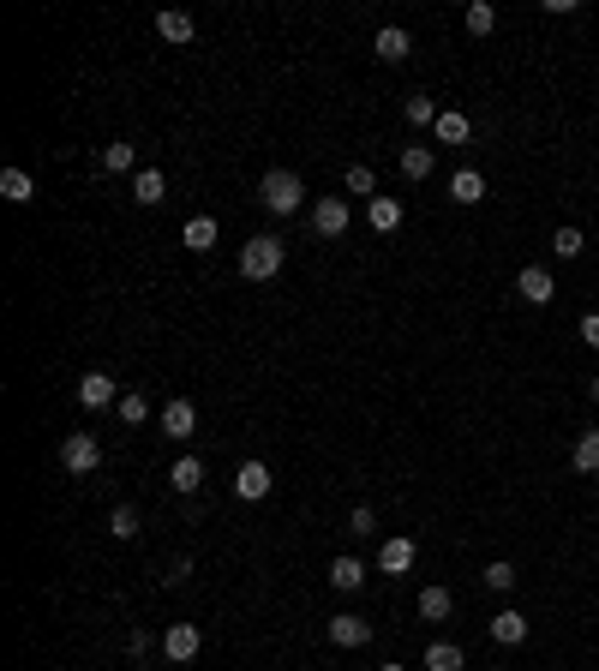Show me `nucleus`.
Listing matches in <instances>:
<instances>
[{
	"instance_id": "f257e3e1",
	"label": "nucleus",
	"mask_w": 599,
	"mask_h": 671,
	"mask_svg": "<svg viewBox=\"0 0 599 671\" xmlns=\"http://www.w3.org/2000/svg\"><path fill=\"white\" fill-rule=\"evenodd\" d=\"M258 198H264V210H276V216H294V210L306 204V186H300V174H288V168H270V174H264V186H258Z\"/></svg>"
},
{
	"instance_id": "f03ea898",
	"label": "nucleus",
	"mask_w": 599,
	"mask_h": 671,
	"mask_svg": "<svg viewBox=\"0 0 599 671\" xmlns=\"http://www.w3.org/2000/svg\"><path fill=\"white\" fill-rule=\"evenodd\" d=\"M282 258H288V252H282V240H276V234H258V240H246L240 270H246L252 282H270V276L282 270Z\"/></svg>"
},
{
	"instance_id": "7ed1b4c3",
	"label": "nucleus",
	"mask_w": 599,
	"mask_h": 671,
	"mask_svg": "<svg viewBox=\"0 0 599 671\" xmlns=\"http://www.w3.org/2000/svg\"><path fill=\"white\" fill-rule=\"evenodd\" d=\"M60 468H66V474H96V468H102V444H96L90 432H72V438L60 444Z\"/></svg>"
},
{
	"instance_id": "20e7f679",
	"label": "nucleus",
	"mask_w": 599,
	"mask_h": 671,
	"mask_svg": "<svg viewBox=\"0 0 599 671\" xmlns=\"http://www.w3.org/2000/svg\"><path fill=\"white\" fill-rule=\"evenodd\" d=\"M324 636H330L336 648H366V642H372V624H366L360 612H336V618L324 624Z\"/></svg>"
},
{
	"instance_id": "39448f33",
	"label": "nucleus",
	"mask_w": 599,
	"mask_h": 671,
	"mask_svg": "<svg viewBox=\"0 0 599 671\" xmlns=\"http://www.w3.org/2000/svg\"><path fill=\"white\" fill-rule=\"evenodd\" d=\"M198 648H204V636H198V624H168V630H162V654H168L174 666H186V660H198Z\"/></svg>"
},
{
	"instance_id": "423d86ee",
	"label": "nucleus",
	"mask_w": 599,
	"mask_h": 671,
	"mask_svg": "<svg viewBox=\"0 0 599 671\" xmlns=\"http://www.w3.org/2000/svg\"><path fill=\"white\" fill-rule=\"evenodd\" d=\"M516 294H522L528 306H552V294H558V282H552V270H540V264H528V270H516Z\"/></svg>"
},
{
	"instance_id": "0eeeda50",
	"label": "nucleus",
	"mask_w": 599,
	"mask_h": 671,
	"mask_svg": "<svg viewBox=\"0 0 599 671\" xmlns=\"http://www.w3.org/2000/svg\"><path fill=\"white\" fill-rule=\"evenodd\" d=\"M414 564H420V546H414V540H402V534H396V540H384V546H378V570H384V576H408Z\"/></svg>"
},
{
	"instance_id": "6e6552de",
	"label": "nucleus",
	"mask_w": 599,
	"mask_h": 671,
	"mask_svg": "<svg viewBox=\"0 0 599 671\" xmlns=\"http://www.w3.org/2000/svg\"><path fill=\"white\" fill-rule=\"evenodd\" d=\"M372 54H378V60H390V66H396V60H408V54H414V36H408V30H402V24H384V30H378V36H372Z\"/></svg>"
},
{
	"instance_id": "1a4fd4ad",
	"label": "nucleus",
	"mask_w": 599,
	"mask_h": 671,
	"mask_svg": "<svg viewBox=\"0 0 599 671\" xmlns=\"http://www.w3.org/2000/svg\"><path fill=\"white\" fill-rule=\"evenodd\" d=\"M312 228H318L324 240L348 234V204H342V198H318V204H312Z\"/></svg>"
},
{
	"instance_id": "9d476101",
	"label": "nucleus",
	"mask_w": 599,
	"mask_h": 671,
	"mask_svg": "<svg viewBox=\"0 0 599 671\" xmlns=\"http://www.w3.org/2000/svg\"><path fill=\"white\" fill-rule=\"evenodd\" d=\"M78 402H84V408H114L120 390H114L108 372H84V378H78Z\"/></svg>"
},
{
	"instance_id": "9b49d317",
	"label": "nucleus",
	"mask_w": 599,
	"mask_h": 671,
	"mask_svg": "<svg viewBox=\"0 0 599 671\" xmlns=\"http://www.w3.org/2000/svg\"><path fill=\"white\" fill-rule=\"evenodd\" d=\"M270 486H276V480H270V468H264V462H240V474H234V492H240L246 504L270 498Z\"/></svg>"
},
{
	"instance_id": "f8f14e48",
	"label": "nucleus",
	"mask_w": 599,
	"mask_h": 671,
	"mask_svg": "<svg viewBox=\"0 0 599 671\" xmlns=\"http://www.w3.org/2000/svg\"><path fill=\"white\" fill-rule=\"evenodd\" d=\"M366 222H372L378 234H396V228H402V198H390V192H378V198L366 204Z\"/></svg>"
},
{
	"instance_id": "ddd939ff",
	"label": "nucleus",
	"mask_w": 599,
	"mask_h": 671,
	"mask_svg": "<svg viewBox=\"0 0 599 671\" xmlns=\"http://www.w3.org/2000/svg\"><path fill=\"white\" fill-rule=\"evenodd\" d=\"M192 426H198V408H192V402H168V408H162V432H168L174 444H186Z\"/></svg>"
},
{
	"instance_id": "4468645a",
	"label": "nucleus",
	"mask_w": 599,
	"mask_h": 671,
	"mask_svg": "<svg viewBox=\"0 0 599 671\" xmlns=\"http://www.w3.org/2000/svg\"><path fill=\"white\" fill-rule=\"evenodd\" d=\"M366 576H372V570H366L360 558H336V564H330V588H336V594H360Z\"/></svg>"
},
{
	"instance_id": "2eb2a0df",
	"label": "nucleus",
	"mask_w": 599,
	"mask_h": 671,
	"mask_svg": "<svg viewBox=\"0 0 599 671\" xmlns=\"http://www.w3.org/2000/svg\"><path fill=\"white\" fill-rule=\"evenodd\" d=\"M492 642H498V648H522V642H528V618H522L516 606L498 612V618H492Z\"/></svg>"
},
{
	"instance_id": "dca6fc26",
	"label": "nucleus",
	"mask_w": 599,
	"mask_h": 671,
	"mask_svg": "<svg viewBox=\"0 0 599 671\" xmlns=\"http://www.w3.org/2000/svg\"><path fill=\"white\" fill-rule=\"evenodd\" d=\"M450 198H456V204H480V198H486V174H480V168L450 174Z\"/></svg>"
},
{
	"instance_id": "f3484780",
	"label": "nucleus",
	"mask_w": 599,
	"mask_h": 671,
	"mask_svg": "<svg viewBox=\"0 0 599 671\" xmlns=\"http://www.w3.org/2000/svg\"><path fill=\"white\" fill-rule=\"evenodd\" d=\"M0 198H6V204H30V198H36V180H30L24 168H6V174H0Z\"/></svg>"
},
{
	"instance_id": "a211bd4d",
	"label": "nucleus",
	"mask_w": 599,
	"mask_h": 671,
	"mask_svg": "<svg viewBox=\"0 0 599 671\" xmlns=\"http://www.w3.org/2000/svg\"><path fill=\"white\" fill-rule=\"evenodd\" d=\"M450 612H456L450 588H420V618H426V624H444Z\"/></svg>"
},
{
	"instance_id": "6ab92c4d",
	"label": "nucleus",
	"mask_w": 599,
	"mask_h": 671,
	"mask_svg": "<svg viewBox=\"0 0 599 671\" xmlns=\"http://www.w3.org/2000/svg\"><path fill=\"white\" fill-rule=\"evenodd\" d=\"M432 168H438V156H432L426 144H408V150H402V174H408V180H432Z\"/></svg>"
},
{
	"instance_id": "aec40b11",
	"label": "nucleus",
	"mask_w": 599,
	"mask_h": 671,
	"mask_svg": "<svg viewBox=\"0 0 599 671\" xmlns=\"http://www.w3.org/2000/svg\"><path fill=\"white\" fill-rule=\"evenodd\" d=\"M132 198H138V204H162V198H168V180H162L156 168H138V180H132Z\"/></svg>"
},
{
	"instance_id": "412c9836",
	"label": "nucleus",
	"mask_w": 599,
	"mask_h": 671,
	"mask_svg": "<svg viewBox=\"0 0 599 671\" xmlns=\"http://www.w3.org/2000/svg\"><path fill=\"white\" fill-rule=\"evenodd\" d=\"M168 480H174V492H198V486H204V462H198V456H180V462L168 468Z\"/></svg>"
},
{
	"instance_id": "4be33fe9",
	"label": "nucleus",
	"mask_w": 599,
	"mask_h": 671,
	"mask_svg": "<svg viewBox=\"0 0 599 671\" xmlns=\"http://www.w3.org/2000/svg\"><path fill=\"white\" fill-rule=\"evenodd\" d=\"M462 666H468V654L456 642H432L426 648V671H462Z\"/></svg>"
},
{
	"instance_id": "5701e85b",
	"label": "nucleus",
	"mask_w": 599,
	"mask_h": 671,
	"mask_svg": "<svg viewBox=\"0 0 599 671\" xmlns=\"http://www.w3.org/2000/svg\"><path fill=\"white\" fill-rule=\"evenodd\" d=\"M156 30H162V42H192V18L186 12H156Z\"/></svg>"
},
{
	"instance_id": "b1692460",
	"label": "nucleus",
	"mask_w": 599,
	"mask_h": 671,
	"mask_svg": "<svg viewBox=\"0 0 599 671\" xmlns=\"http://www.w3.org/2000/svg\"><path fill=\"white\" fill-rule=\"evenodd\" d=\"M402 114H408V120H414V126H438V114H444V108H438V102H432V96H426V90H414V96H408V102H402Z\"/></svg>"
},
{
	"instance_id": "393cba45",
	"label": "nucleus",
	"mask_w": 599,
	"mask_h": 671,
	"mask_svg": "<svg viewBox=\"0 0 599 671\" xmlns=\"http://www.w3.org/2000/svg\"><path fill=\"white\" fill-rule=\"evenodd\" d=\"M570 462H576V474H599V432L594 426L576 438V456H570Z\"/></svg>"
},
{
	"instance_id": "a878e982",
	"label": "nucleus",
	"mask_w": 599,
	"mask_h": 671,
	"mask_svg": "<svg viewBox=\"0 0 599 671\" xmlns=\"http://www.w3.org/2000/svg\"><path fill=\"white\" fill-rule=\"evenodd\" d=\"M180 240H186V246H192V252H210V246H216V222H210V216H192V222H186V234H180Z\"/></svg>"
},
{
	"instance_id": "bb28decb",
	"label": "nucleus",
	"mask_w": 599,
	"mask_h": 671,
	"mask_svg": "<svg viewBox=\"0 0 599 671\" xmlns=\"http://www.w3.org/2000/svg\"><path fill=\"white\" fill-rule=\"evenodd\" d=\"M552 252H558V258H582V252H588V234H582V228H570V222H564V228H558V234H552Z\"/></svg>"
},
{
	"instance_id": "cd10ccee",
	"label": "nucleus",
	"mask_w": 599,
	"mask_h": 671,
	"mask_svg": "<svg viewBox=\"0 0 599 671\" xmlns=\"http://www.w3.org/2000/svg\"><path fill=\"white\" fill-rule=\"evenodd\" d=\"M498 30V12L486 0H468V36H492Z\"/></svg>"
},
{
	"instance_id": "c85d7f7f",
	"label": "nucleus",
	"mask_w": 599,
	"mask_h": 671,
	"mask_svg": "<svg viewBox=\"0 0 599 671\" xmlns=\"http://www.w3.org/2000/svg\"><path fill=\"white\" fill-rule=\"evenodd\" d=\"M438 138H444V144H462V138H468V114H462V108H444V114H438Z\"/></svg>"
},
{
	"instance_id": "c756f323",
	"label": "nucleus",
	"mask_w": 599,
	"mask_h": 671,
	"mask_svg": "<svg viewBox=\"0 0 599 671\" xmlns=\"http://www.w3.org/2000/svg\"><path fill=\"white\" fill-rule=\"evenodd\" d=\"M486 588H492V594H516V564H510V558L486 564Z\"/></svg>"
},
{
	"instance_id": "7c9ffc66",
	"label": "nucleus",
	"mask_w": 599,
	"mask_h": 671,
	"mask_svg": "<svg viewBox=\"0 0 599 671\" xmlns=\"http://www.w3.org/2000/svg\"><path fill=\"white\" fill-rule=\"evenodd\" d=\"M102 168H108V174H126V168H132V144H126V138L102 144Z\"/></svg>"
},
{
	"instance_id": "2f4dec72",
	"label": "nucleus",
	"mask_w": 599,
	"mask_h": 671,
	"mask_svg": "<svg viewBox=\"0 0 599 671\" xmlns=\"http://www.w3.org/2000/svg\"><path fill=\"white\" fill-rule=\"evenodd\" d=\"M348 192H360V198L372 204V198H378V174H372L366 162H354V168H348Z\"/></svg>"
},
{
	"instance_id": "473e14b6",
	"label": "nucleus",
	"mask_w": 599,
	"mask_h": 671,
	"mask_svg": "<svg viewBox=\"0 0 599 671\" xmlns=\"http://www.w3.org/2000/svg\"><path fill=\"white\" fill-rule=\"evenodd\" d=\"M114 408H120V420H126V426H144V414H150V402H144L138 390H126V396H120Z\"/></svg>"
},
{
	"instance_id": "72a5a7b5",
	"label": "nucleus",
	"mask_w": 599,
	"mask_h": 671,
	"mask_svg": "<svg viewBox=\"0 0 599 671\" xmlns=\"http://www.w3.org/2000/svg\"><path fill=\"white\" fill-rule=\"evenodd\" d=\"M108 534H114V540H132V534H138V510H132V504H120V510L108 516Z\"/></svg>"
},
{
	"instance_id": "f704fd0d",
	"label": "nucleus",
	"mask_w": 599,
	"mask_h": 671,
	"mask_svg": "<svg viewBox=\"0 0 599 671\" xmlns=\"http://www.w3.org/2000/svg\"><path fill=\"white\" fill-rule=\"evenodd\" d=\"M372 528H378V522H372V510H366V504H360V510H354V516H348V534H372Z\"/></svg>"
},
{
	"instance_id": "c9c22d12",
	"label": "nucleus",
	"mask_w": 599,
	"mask_h": 671,
	"mask_svg": "<svg viewBox=\"0 0 599 671\" xmlns=\"http://www.w3.org/2000/svg\"><path fill=\"white\" fill-rule=\"evenodd\" d=\"M582 342H588V348H599V312H588V318H582Z\"/></svg>"
},
{
	"instance_id": "e433bc0d",
	"label": "nucleus",
	"mask_w": 599,
	"mask_h": 671,
	"mask_svg": "<svg viewBox=\"0 0 599 671\" xmlns=\"http://www.w3.org/2000/svg\"><path fill=\"white\" fill-rule=\"evenodd\" d=\"M588 396H594V402H599V372H594V378H588Z\"/></svg>"
},
{
	"instance_id": "4c0bfd02",
	"label": "nucleus",
	"mask_w": 599,
	"mask_h": 671,
	"mask_svg": "<svg viewBox=\"0 0 599 671\" xmlns=\"http://www.w3.org/2000/svg\"><path fill=\"white\" fill-rule=\"evenodd\" d=\"M378 671H408V666H378Z\"/></svg>"
},
{
	"instance_id": "58836bf2",
	"label": "nucleus",
	"mask_w": 599,
	"mask_h": 671,
	"mask_svg": "<svg viewBox=\"0 0 599 671\" xmlns=\"http://www.w3.org/2000/svg\"><path fill=\"white\" fill-rule=\"evenodd\" d=\"M132 671H138V666H132Z\"/></svg>"
}]
</instances>
